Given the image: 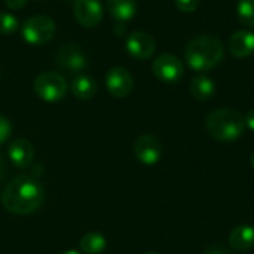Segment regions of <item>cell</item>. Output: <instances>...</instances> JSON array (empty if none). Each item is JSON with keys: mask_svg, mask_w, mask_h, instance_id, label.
I'll return each mask as SVG.
<instances>
[{"mask_svg": "<svg viewBox=\"0 0 254 254\" xmlns=\"http://www.w3.org/2000/svg\"><path fill=\"white\" fill-rule=\"evenodd\" d=\"M19 27L18 18L9 12H0V34L9 36L13 34Z\"/></svg>", "mask_w": 254, "mask_h": 254, "instance_id": "cell-20", "label": "cell"}, {"mask_svg": "<svg viewBox=\"0 0 254 254\" xmlns=\"http://www.w3.org/2000/svg\"><path fill=\"white\" fill-rule=\"evenodd\" d=\"M97 82L88 74H79L71 82V92L79 100H91L97 94Z\"/></svg>", "mask_w": 254, "mask_h": 254, "instance_id": "cell-16", "label": "cell"}, {"mask_svg": "<svg viewBox=\"0 0 254 254\" xmlns=\"http://www.w3.org/2000/svg\"><path fill=\"white\" fill-rule=\"evenodd\" d=\"M10 134H12V124H10V121L6 116L0 115V144H3L10 137Z\"/></svg>", "mask_w": 254, "mask_h": 254, "instance_id": "cell-21", "label": "cell"}, {"mask_svg": "<svg viewBox=\"0 0 254 254\" xmlns=\"http://www.w3.org/2000/svg\"><path fill=\"white\" fill-rule=\"evenodd\" d=\"M205 254H229L228 250H225L223 247H220V246H213V247H210Z\"/></svg>", "mask_w": 254, "mask_h": 254, "instance_id": "cell-25", "label": "cell"}, {"mask_svg": "<svg viewBox=\"0 0 254 254\" xmlns=\"http://www.w3.org/2000/svg\"><path fill=\"white\" fill-rule=\"evenodd\" d=\"M225 55V46L222 40L213 34H201L192 39L186 49L185 58L190 68L196 71L213 70Z\"/></svg>", "mask_w": 254, "mask_h": 254, "instance_id": "cell-2", "label": "cell"}, {"mask_svg": "<svg viewBox=\"0 0 254 254\" xmlns=\"http://www.w3.org/2000/svg\"><path fill=\"white\" fill-rule=\"evenodd\" d=\"M237 15L243 25L254 28V0H240L237 6Z\"/></svg>", "mask_w": 254, "mask_h": 254, "instance_id": "cell-19", "label": "cell"}, {"mask_svg": "<svg viewBox=\"0 0 254 254\" xmlns=\"http://www.w3.org/2000/svg\"><path fill=\"white\" fill-rule=\"evenodd\" d=\"M4 4L10 10H19L27 4V0H4Z\"/></svg>", "mask_w": 254, "mask_h": 254, "instance_id": "cell-23", "label": "cell"}, {"mask_svg": "<svg viewBox=\"0 0 254 254\" xmlns=\"http://www.w3.org/2000/svg\"><path fill=\"white\" fill-rule=\"evenodd\" d=\"M73 13L76 21L85 28L97 27L104 16L103 4L100 0H74Z\"/></svg>", "mask_w": 254, "mask_h": 254, "instance_id": "cell-8", "label": "cell"}, {"mask_svg": "<svg viewBox=\"0 0 254 254\" xmlns=\"http://www.w3.org/2000/svg\"><path fill=\"white\" fill-rule=\"evenodd\" d=\"M55 64L68 73H80L88 65V57L79 45L64 43L55 54Z\"/></svg>", "mask_w": 254, "mask_h": 254, "instance_id": "cell-7", "label": "cell"}, {"mask_svg": "<svg viewBox=\"0 0 254 254\" xmlns=\"http://www.w3.org/2000/svg\"><path fill=\"white\" fill-rule=\"evenodd\" d=\"M55 21L46 15L30 16L21 28L22 39L33 46H42L55 36Z\"/></svg>", "mask_w": 254, "mask_h": 254, "instance_id": "cell-5", "label": "cell"}, {"mask_svg": "<svg viewBox=\"0 0 254 254\" xmlns=\"http://www.w3.org/2000/svg\"><path fill=\"white\" fill-rule=\"evenodd\" d=\"M208 134L219 141L238 140L246 129L244 116L232 109H217L205 121Z\"/></svg>", "mask_w": 254, "mask_h": 254, "instance_id": "cell-3", "label": "cell"}, {"mask_svg": "<svg viewBox=\"0 0 254 254\" xmlns=\"http://www.w3.org/2000/svg\"><path fill=\"white\" fill-rule=\"evenodd\" d=\"M128 54L135 60H149L156 51L155 39L146 31H132L125 42Z\"/></svg>", "mask_w": 254, "mask_h": 254, "instance_id": "cell-11", "label": "cell"}, {"mask_svg": "<svg viewBox=\"0 0 254 254\" xmlns=\"http://www.w3.org/2000/svg\"><path fill=\"white\" fill-rule=\"evenodd\" d=\"M33 89L40 100L46 103H57L65 97L68 85L63 74L57 71H43L34 79Z\"/></svg>", "mask_w": 254, "mask_h": 254, "instance_id": "cell-4", "label": "cell"}, {"mask_svg": "<svg viewBox=\"0 0 254 254\" xmlns=\"http://www.w3.org/2000/svg\"><path fill=\"white\" fill-rule=\"evenodd\" d=\"M176 6L183 12H193L199 6V0H176Z\"/></svg>", "mask_w": 254, "mask_h": 254, "instance_id": "cell-22", "label": "cell"}, {"mask_svg": "<svg viewBox=\"0 0 254 254\" xmlns=\"http://www.w3.org/2000/svg\"><path fill=\"white\" fill-rule=\"evenodd\" d=\"M189 89H190V94H192L193 98L205 101V100H208V98H211L214 95L216 85H214L213 79H210L207 76H196V77L192 79Z\"/></svg>", "mask_w": 254, "mask_h": 254, "instance_id": "cell-17", "label": "cell"}, {"mask_svg": "<svg viewBox=\"0 0 254 254\" xmlns=\"http://www.w3.org/2000/svg\"><path fill=\"white\" fill-rule=\"evenodd\" d=\"M1 205L12 214L24 216L39 210L45 201V189L40 182L31 176H16L3 189Z\"/></svg>", "mask_w": 254, "mask_h": 254, "instance_id": "cell-1", "label": "cell"}, {"mask_svg": "<svg viewBox=\"0 0 254 254\" xmlns=\"http://www.w3.org/2000/svg\"><path fill=\"white\" fill-rule=\"evenodd\" d=\"M152 71L161 82L177 83L185 74V67L174 54H161L152 63Z\"/></svg>", "mask_w": 254, "mask_h": 254, "instance_id": "cell-6", "label": "cell"}, {"mask_svg": "<svg viewBox=\"0 0 254 254\" xmlns=\"http://www.w3.org/2000/svg\"><path fill=\"white\" fill-rule=\"evenodd\" d=\"M34 147L33 144L27 140V138H16L9 144L7 149V155L9 159L12 161V164L16 168H27L31 165L33 159H34Z\"/></svg>", "mask_w": 254, "mask_h": 254, "instance_id": "cell-12", "label": "cell"}, {"mask_svg": "<svg viewBox=\"0 0 254 254\" xmlns=\"http://www.w3.org/2000/svg\"><path fill=\"white\" fill-rule=\"evenodd\" d=\"M229 52L237 58H247L254 52V33L247 30L235 31L228 43Z\"/></svg>", "mask_w": 254, "mask_h": 254, "instance_id": "cell-13", "label": "cell"}, {"mask_svg": "<svg viewBox=\"0 0 254 254\" xmlns=\"http://www.w3.org/2000/svg\"><path fill=\"white\" fill-rule=\"evenodd\" d=\"M61 254H80L79 252H74V250H67V252H64V253Z\"/></svg>", "mask_w": 254, "mask_h": 254, "instance_id": "cell-28", "label": "cell"}, {"mask_svg": "<svg viewBox=\"0 0 254 254\" xmlns=\"http://www.w3.org/2000/svg\"><path fill=\"white\" fill-rule=\"evenodd\" d=\"M229 244L237 252H249L254 247V228L250 225L237 226L229 235Z\"/></svg>", "mask_w": 254, "mask_h": 254, "instance_id": "cell-14", "label": "cell"}, {"mask_svg": "<svg viewBox=\"0 0 254 254\" xmlns=\"http://www.w3.org/2000/svg\"><path fill=\"white\" fill-rule=\"evenodd\" d=\"M244 122H246V128L254 131V109L244 116Z\"/></svg>", "mask_w": 254, "mask_h": 254, "instance_id": "cell-24", "label": "cell"}, {"mask_svg": "<svg viewBox=\"0 0 254 254\" xmlns=\"http://www.w3.org/2000/svg\"><path fill=\"white\" fill-rule=\"evenodd\" d=\"M107 10L113 19L125 24L137 12V0H107Z\"/></svg>", "mask_w": 254, "mask_h": 254, "instance_id": "cell-15", "label": "cell"}, {"mask_svg": "<svg viewBox=\"0 0 254 254\" xmlns=\"http://www.w3.org/2000/svg\"><path fill=\"white\" fill-rule=\"evenodd\" d=\"M106 88L110 95L116 98L128 97L134 88L131 73L124 67H112L106 74Z\"/></svg>", "mask_w": 254, "mask_h": 254, "instance_id": "cell-10", "label": "cell"}, {"mask_svg": "<svg viewBox=\"0 0 254 254\" xmlns=\"http://www.w3.org/2000/svg\"><path fill=\"white\" fill-rule=\"evenodd\" d=\"M144 254H158V253H153V252H149V253H144Z\"/></svg>", "mask_w": 254, "mask_h": 254, "instance_id": "cell-30", "label": "cell"}, {"mask_svg": "<svg viewBox=\"0 0 254 254\" xmlns=\"http://www.w3.org/2000/svg\"><path fill=\"white\" fill-rule=\"evenodd\" d=\"M115 31H116V33H118V34H119V33H124V31H125V27H124V25H122V27H121V28H119V25H118V24H116V27H115Z\"/></svg>", "mask_w": 254, "mask_h": 254, "instance_id": "cell-27", "label": "cell"}, {"mask_svg": "<svg viewBox=\"0 0 254 254\" xmlns=\"http://www.w3.org/2000/svg\"><path fill=\"white\" fill-rule=\"evenodd\" d=\"M4 173H6V167H4V162H3V159L0 156V179L4 176Z\"/></svg>", "mask_w": 254, "mask_h": 254, "instance_id": "cell-26", "label": "cell"}, {"mask_svg": "<svg viewBox=\"0 0 254 254\" xmlns=\"http://www.w3.org/2000/svg\"><path fill=\"white\" fill-rule=\"evenodd\" d=\"M135 158L144 165H155L162 156V143L156 135L143 134L134 144Z\"/></svg>", "mask_w": 254, "mask_h": 254, "instance_id": "cell-9", "label": "cell"}, {"mask_svg": "<svg viewBox=\"0 0 254 254\" xmlns=\"http://www.w3.org/2000/svg\"><path fill=\"white\" fill-rule=\"evenodd\" d=\"M250 162H252V167H253L254 170V152L252 153V158H250Z\"/></svg>", "mask_w": 254, "mask_h": 254, "instance_id": "cell-29", "label": "cell"}, {"mask_svg": "<svg viewBox=\"0 0 254 254\" xmlns=\"http://www.w3.org/2000/svg\"><path fill=\"white\" fill-rule=\"evenodd\" d=\"M79 246L85 254H101L107 247V241L98 232H88L82 237Z\"/></svg>", "mask_w": 254, "mask_h": 254, "instance_id": "cell-18", "label": "cell"}]
</instances>
